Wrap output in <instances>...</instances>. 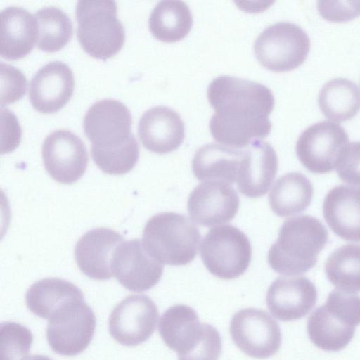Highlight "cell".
<instances>
[{
  "mask_svg": "<svg viewBox=\"0 0 360 360\" xmlns=\"http://www.w3.org/2000/svg\"><path fill=\"white\" fill-rule=\"evenodd\" d=\"M83 299L84 295L79 288L58 278H43L35 282L25 295L30 311L48 320L65 305Z\"/></svg>",
  "mask_w": 360,
  "mask_h": 360,
  "instance_id": "25",
  "label": "cell"
},
{
  "mask_svg": "<svg viewBox=\"0 0 360 360\" xmlns=\"http://www.w3.org/2000/svg\"><path fill=\"white\" fill-rule=\"evenodd\" d=\"M319 105L323 114L330 120L335 122L350 120L360 109V91L352 82L335 78L321 89Z\"/></svg>",
  "mask_w": 360,
  "mask_h": 360,
  "instance_id": "28",
  "label": "cell"
},
{
  "mask_svg": "<svg viewBox=\"0 0 360 360\" xmlns=\"http://www.w3.org/2000/svg\"><path fill=\"white\" fill-rule=\"evenodd\" d=\"M158 330L166 346L178 355H184L198 344L203 332V323L193 308L176 304L162 314Z\"/></svg>",
  "mask_w": 360,
  "mask_h": 360,
  "instance_id": "23",
  "label": "cell"
},
{
  "mask_svg": "<svg viewBox=\"0 0 360 360\" xmlns=\"http://www.w3.org/2000/svg\"><path fill=\"white\" fill-rule=\"evenodd\" d=\"M75 88L73 73L68 65L53 61L44 65L32 77L29 84V98L39 112L53 113L70 99Z\"/></svg>",
  "mask_w": 360,
  "mask_h": 360,
  "instance_id": "16",
  "label": "cell"
},
{
  "mask_svg": "<svg viewBox=\"0 0 360 360\" xmlns=\"http://www.w3.org/2000/svg\"><path fill=\"white\" fill-rule=\"evenodd\" d=\"M325 271L329 281L339 290L360 292V245H345L328 258Z\"/></svg>",
  "mask_w": 360,
  "mask_h": 360,
  "instance_id": "29",
  "label": "cell"
},
{
  "mask_svg": "<svg viewBox=\"0 0 360 360\" xmlns=\"http://www.w3.org/2000/svg\"><path fill=\"white\" fill-rule=\"evenodd\" d=\"M323 214L340 238L360 241V188L340 185L331 189L324 199Z\"/></svg>",
  "mask_w": 360,
  "mask_h": 360,
  "instance_id": "22",
  "label": "cell"
},
{
  "mask_svg": "<svg viewBox=\"0 0 360 360\" xmlns=\"http://www.w3.org/2000/svg\"><path fill=\"white\" fill-rule=\"evenodd\" d=\"M240 205L236 190L228 183L218 180L205 181L190 193L188 212L200 226H212L231 221Z\"/></svg>",
  "mask_w": 360,
  "mask_h": 360,
  "instance_id": "14",
  "label": "cell"
},
{
  "mask_svg": "<svg viewBox=\"0 0 360 360\" xmlns=\"http://www.w3.org/2000/svg\"><path fill=\"white\" fill-rule=\"evenodd\" d=\"M328 237L324 226L311 216L288 219L281 226L276 241L269 250L268 263L280 274L305 273L316 264Z\"/></svg>",
  "mask_w": 360,
  "mask_h": 360,
  "instance_id": "2",
  "label": "cell"
},
{
  "mask_svg": "<svg viewBox=\"0 0 360 360\" xmlns=\"http://www.w3.org/2000/svg\"><path fill=\"white\" fill-rule=\"evenodd\" d=\"M278 169V158L274 148L262 139L245 147L237 186L244 195L256 198L264 195L274 181Z\"/></svg>",
  "mask_w": 360,
  "mask_h": 360,
  "instance_id": "18",
  "label": "cell"
},
{
  "mask_svg": "<svg viewBox=\"0 0 360 360\" xmlns=\"http://www.w3.org/2000/svg\"><path fill=\"white\" fill-rule=\"evenodd\" d=\"M317 6L321 16L330 21H345L360 15V1H320Z\"/></svg>",
  "mask_w": 360,
  "mask_h": 360,
  "instance_id": "36",
  "label": "cell"
},
{
  "mask_svg": "<svg viewBox=\"0 0 360 360\" xmlns=\"http://www.w3.org/2000/svg\"><path fill=\"white\" fill-rule=\"evenodd\" d=\"M207 98L214 110L210 122L212 136L222 145L243 148L268 136V116L275 101L271 91L253 81L231 76L214 79Z\"/></svg>",
  "mask_w": 360,
  "mask_h": 360,
  "instance_id": "1",
  "label": "cell"
},
{
  "mask_svg": "<svg viewBox=\"0 0 360 360\" xmlns=\"http://www.w3.org/2000/svg\"><path fill=\"white\" fill-rule=\"evenodd\" d=\"M113 1L83 0L76 6L77 35L82 49L90 56L106 60L122 48L125 33L117 17Z\"/></svg>",
  "mask_w": 360,
  "mask_h": 360,
  "instance_id": "5",
  "label": "cell"
},
{
  "mask_svg": "<svg viewBox=\"0 0 360 360\" xmlns=\"http://www.w3.org/2000/svg\"><path fill=\"white\" fill-rule=\"evenodd\" d=\"M243 148L217 143L202 146L196 150L192 160L194 175L200 181L235 183L244 153Z\"/></svg>",
  "mask_w": 360,
  "mask_h": 360,
  "instance_id": "24",
  "label": "cell"
},
{
  "mask_svg": "<svg viewBox=\"0 0 360 360\" xmlns=\"http://www.w3.org/2000/svg\"><path fill=\"white\" fill-rule=\"evenodd\" d=\"M131 115L120 101L104 99L94 103L84 118L86 137L96 147L113 148L123 144L132 134Z\"/></svg>",
  "mask_w": 360,
  "mask_h": 360,
  "instance_id": "15",
  "label": "cell"
},
{
  "mask_svg": "<svg viewBox=\"0 0 360 360\" xmlns=\"http://www.w3.org/2000/svg\"><path fill=\"white\" fill-rule=\"evenodd\" d=\"M96 328L92 309L83 300L68 304L49 319L47 341L52 350L63 356L82 352L91 342Z\"/></svg>",
  "mask_w": 360,
  "mask_h": 360,
  "instance_id": "8",
  "label": "cell"
},
{
  "mask_svg": "<svg viewBox=\"0 0 360 360\" xmlns=\"http://www.w3.org/2000/svg\"><path fill=\"white\" fill-rule=\"evenodd\" d=\"M158 309L145 295H131L120 301L110 313L108 326L113 339L125 346H136L154 333Z\"/></svg>",
  "mask_w": 360,
  "mask_h": 360,
  "instance_id": "10",
  "label": "cell"
},
{
  "mask_svg": "<svg viewBox=\"0 0 360 360\" xmlns=\"http://www.w3.org/2000/svg\"><path fill=\"white\" fill-rule=\"evenodd\" d=\"M33 341L30 330L15 322H4L0 326V360H22Z\"/></svg>",
  "mask_w": 360,
  "mask_h": 360,
  "instance_id": "32",
  "label": "cell"
},
{
  "mask_svg": "<svg viewBox=\"0 0 360 360\" xmlns=\"http://www.w3.org/2000/svg\"><path fill=\"white\" fill-rule=\"evenodd\" d=\"M310 49L307 34L300 26L280 22L262 31L254 43L258 61L269 70H292L305 60Z\"/></svg>",
  "mask_w": 360,
  "mask_h": 360,
  "instance_id": "7",
  "label": "cell"
},
{
  "mask_svg": "<svg viewBox=\"0 0 360 360\" xmlns=\"http://www.w3.org/2000/svg\"><path fill=\"white\" fill-rule=\"evenodd\" d=\"M348 140L340 125L323 121L310 126L301 134L297 141L296 153L301 163L310 172L328 173L335 167Z\"/></svg>",
  "mask_w": 360,
  "mask_h": 360,
  "instance_id": "11",
  "label": "cell"
},
{
  "mask_svg": "<svg viewBox=\"0 0 360 360\" xmlns=\"http://www.w3.org/2000/svg\"><path fill=\"white\" fill-rule=\"evenodd\" d=\"M37 22L31 13L18 6H9L0 13V54L9 60L28 54L38 39Z\"/></svg>",
  "mask_w": 360,
  "mask_h": 360,
  "instance_id": "21",
  "label": "cell"
},
{
  "mask_svg": "<svg viewBox=\"0 0 360 360\" xmlns=\"http://www.w3.org/2000/svg\"><path fill=\"white\" fill-rule=\"evenodd\" d=\"M138 136L147 150L160 155L168 153L182 143L184 124L175 110L165 106L153 107L141 117Z\"/></svg>",
  "mask_w": 360,
  "mask_h": 360,
  "instance_id": "19",
  "label": "cell"
},
{
  "mask_svg": "<svg viewBox=\"0 0 360 360\" xmlns=\"http://www.w3.org/2000/svg\"><path fill=\"white\" fill-rule=\"evenodd\" d=\"M200 252L207 269L212 275L226 280L245 273L252 257L248 238L232 225L210 229L200 244Z\"/></svg>",
  "mask_w": 360,
  "mask_h": 360,
  "instance_id": "6",
  "label": "cell"
},
{
  "mask_svg": "<svg viewBox=\"0 0 360 360\" xmlns=\"http://www.w3.org/2000/svg\"><path fill=\"white\" fill-rule=\"evenodd\" d=\"M39 34L37 47L44 51L54 52L63 48L70 40L73 26L69 16L55 6H46L35 13Z\"/></svg>",
  "mask_w": 360,
  "mask_h": 360,
  "instance_id": "30",
  "label": "cell"
},
{
  "mask_svg": "<svg viewBox=\"0 0 360 360\" xmlns=\"http://www.w3.org/2000/svg\"><path fill=\"white\" fill-rule=\"evenodd\" d=\"M192 25V13L186 4L181 1H160L148 20L152 34L157 39L168 43L184 38Z\"/></svg>",
  "mask_w": 360,
  "mask_h": 360,
  "instance_id": "27",
  "label": "cell"
},
{
  "mask_svg": "<svg viewBox=\"0 0 360 360\" xmlns=\"http://www.w3.org/2000/svg\"><path fill=\"white\" fill-rule=\"evenodd\" d=\"M360 324V297L341 290L330 292L325 303L314 310L307 321L311 342L327 352L345 348Z\"/></svg>",
  "mask_w": 360,
  "mask_h": 360,
  "instance_id": "4",
  "label": "cell"
},
{
  "mask_svg": "<svg viewBox=\"0 0 360 360\" xmlns=\"http://www.w3.org/2000/svg\"><path fill=\"white\" fill-rule=\"evenodd\" d=\"M122 240L118 232L105 227L86 232L75 248V260L81 271L93 279H110L112 276V257Z\"/></svg>",
  "mask_w": 360,
  "mask_h": 360,
  "instance_id": "20",
  "label": "cell"
},
{
  "mask_svg": "<svg viewBox=\"0 0 360 360\" xmlns=\"http://www.w3.org/2000/svg\"><path fill=\"white\" fill-rule=\"evenodd\" d=\"M314 188L302 174L290 172L279 177L272 186L269 202L272 211L281 217L304 210L311 203Z\"/></svg>",
  "mask_w": 360,
  "mask_h": 360,
  "instance_id": "26",
  "label": "cell"
},
{
  "mask_svg": "<svg viewBox=\"0 0 360 360\" xmlns=\"http://www.w3.org/2000/svg\"><path fill=\"white\" fill-rule=\"evenodd\" d=\"M221 353V339L217 330L203 323V332L198 344L188 353L178 355V360H218Z\"/></svg>",
  "mask_w": 360,
  "mask_h": 360,
  "instance_id": "34",
  "label": "cell"
},
{
  "mask_svg": "<svg viewBox=\"0 0 360 360\" xmlns=\"http://www.w3.org/2000/svg\"><path fill=\"white\" fill-rule=\"evenodd\" d=\"M22 360H51L49 357L39 354L30 355Z\"/></svg>",
  "mask_w": 360,
  "mask_h": 360,
  "instance_id": "37",
  "label": "cell"
},
{
  "mask_svg": "<svg viewBox=\"0 0 360 360\" xmlns=\"http://www.w3.org/2000/svg\"><path fill=\"white\" fill-rule=\"evenodd\" d=\"M41 155L49 174L56 181L71 184L86 172L88 154L82 139L65 129H58L44 139Z\"/></svg>",
  "mask_w": 360,
  "mask_h": 360,
  "instance_id": "12",
  "label": "cell"
},
{
  "mask_svg": "<svg viewBox=\"0 0 360 360\" xmlns=\"http://www.w3.org/2000/svg\"><path fill=\"white\" fill-rule=\"evenodd\" d=\"M200 238L197 226L186 216L164 212L148 219L143 229L142 243L158 262L183 266L197 256Z\"/></svg>",
  "mask_w": 360,
  "mask_h": 360,
  "instance_id": "3",
  "label": "cell"
},
{
  "mask_svg": "<svg viewBox=\"0 0 360 360\" xmlns=\"http://www.w3.org/2000/svg\"><path fill=\"white\" fill-rule=\"evenodd\" d=\"M335 167L342 181L360 186V141L347 144L342 149Z\"/></svg>",
  "mask_w": 360,
  "mask_h": 360,
  "instance_id": "35",
  "label": "cell"
},
{
  "mask_svg": "<svg viewBox=\"0 0 360 360\" xmlns=\"http://www.w3.org/2000/svg\"><path fill=\"white\" fill-rule=\"evenodd\" d=\"M91 155L103 172L120 175L131 171L139 157V147L133 134L123 144L109 148L91 146Z\"/></svg>",
  "mask_w": 360,
  "mask_h": 360,
  "instance_id": "31",
  "label": "cell"
},
{
  "mask_svg": "<svg viewBox=\"0 0 360 360\" xmlns=\"http://www.w3.org/2000/svg\"><path fill=\"white\" fill-rule=\"evenodd\" d=\"M317 291L306 277H278L269 287L266 302L271 314L282 321L305 316L315 306Z\"/></svg>",
  "mask_w": 360,
  "mask_h": 360,
  "instance_id": "17",
  "label": "cell"
},
{
  "mask_svg": "<svg viewBox=\"0 0 360 360\" xmlns=\"http://www.w3.org/2000/svg\"><path fill=\"white\" fill-rule=\"evenodd\" d=\"M1 105H8L19 100L25 93L27 80L22 72L15 67L1 63Z\"/></svg>",
  "mask_w": 360,
  "mask_h": 360,
  "instance_id": "33",
  "label": "cell"
},
{
  "mask_svg": "<svg viewBox=\"0 0 360 360\" xmlns=\"http://www.w3.org/2000/svg\"><path fill=\"white\" fill-rule=\"evenodd\" d=\"M229 329L234 344L252 358L265 359L280 349L282 335L279 325L263 309H240L233 316Z\"/></svg>",
  "mask_w": 360,
  "mask_h": 360,
  "instance_id": "9",
  "label": "cell"
},
{
  "mask_svg": "<svg viewBox=\"0 0 360 360\" xmlns=\"http://www.w3.org/2000/svg\"><path fill=\"white\" fill-rule=\"evenodd\" d=\"M112 276L127 290H148L160 280L163 264L153 259L139 238L121 243L110 262Z\"/></svg>",
  "mask_w": 360,
  "mask_h": 360,
  "instance_id": "13",
  "label": "cell"
}]
</instances>
